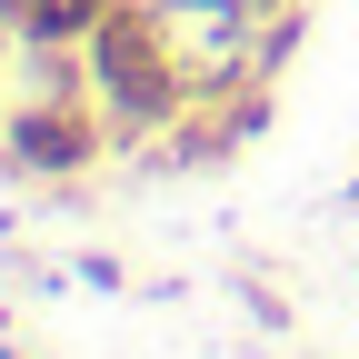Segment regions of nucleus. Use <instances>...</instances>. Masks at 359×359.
<instances>
[{
	"mask_svg": "<svg viewBox=\"0 0 359 359\" xmlns=\"http://www.w3.org/2000/svg\"><path fill=\"white\" fill-rule=\"evenodd\" d=\"M80 90H90V110L110 120L120 150H150L160 130L190 110V80H180V60H170L150 0H120V11L80 40Z\"/></svg>",
	"mask_w": 359,
	"mask_h": 359,
	"instance_id": "1",
	"label": "nucleus"
},
{
	"mask_svg": "<svg viewBox=\"0 0 359 359\" xmlns=\"http://www.w3.org/2000/svg\"><path fill=\"white\" fill-rule=\"evenodd\" d=\"M120 140L90 110V90H20L0 100V170L11 180H90Z\"/></svg>",
	"mask_w": 359,
	"mask_h": 359,
	"instance_id": "2",
	"label": "nucleus"
},
{
	"mask_svg": "<svg viewBox=\"0 0 359 359\" xmlns=\"http://www.w3.org/2000/svg\"><path fill=\"white\" fill-rule=\"evenodd\" d=\"M150 11L190 100H230L240 80H259V0H150Z\"/></svg>",
	"mask_w": 359,
	"mask_h": 359,
	"instance_id": "3",
	"label": "nucleus"
},
{
	"mask_svg": "<svg viewBox=\"0 0 359 359\" xmlns=\"http://www.w3.org/2000/svg\"><path fill=\"white\" fill-rule=\"evenodd\" d=\"M110 11H120V0H20V40H40V50H80Z\"/></svg>",
	"mask_w": 359,
	"mask_h": 359,
	"instance_id": "4",
	"label": "nucleus"
},
{
	"mask_svg": "<svg viewBox=\"0 0 359 359\" xmlns=\"http://www.w3.org/2000/svg\"><path fill=\"white\" fill-rule=\"evenodd\" d=\"M240 309H250V320H259V330H290V299H280V290H269V280H240Z\"/></svg>",
	"mask_w": 359,
	"mask_h": 359,
	"instance_id": "5",
	"label": "nucleus"
},
{
	"mask_svg": "<svg viewBox=\"0 0 359 359\" xmlns=\"http://www.w3.org/2000/svg\"><path fill=\"white\" fill-rule=\"evenodd\" d=\"M80 290H100V299H110V290H130V269H120V259H80Z\"/></svg>",
	"mask_w": 359,
	"mask_h": 359,
	"instance_id": "6",
	"label": "nucleus"
},
{
	"mask_svg": "<svg viewBox=\"0 0 359 359\" xmlns=\"http://www.w3.org/2000/svg\"><path fill=\"white\" fill-rule=\"evenodd\" d=\"M0 60H20V0H0Z\"/></svg>",
	"mask_w": 359,
	"mask_h": 359,
	"instance_id": "7",
	"label": "nucleus"
},
{
	"mask_svg": "<svg viewBox=\"0 0 359 359\" xmlns=\"http://www.w3.org/2000/svg\"><path fill=\"white\" fill-rule=\"evenodd\" d=\"M269 11H309V0H259V20H269Z\"/></svg>",
	"mask_w": 359,
	"mask_h": 359,
	"instance_id": "8",
	"label": "nucleus"
},
{
	"mask_svg": "<svg viewBox=\"0 0 359 359\" xmlns=\"http://www.w3.org/2000/svg\"><path fill=\"white\" fill-rule=\"evenodd\" d=\"M0 359H30V349H11V339H0Z\"/></svg>",
	"mask_w": 359,
	"mask_h": 359,
	"instance_id": "9",
	"label": "nucleus"
}]
</instances>
